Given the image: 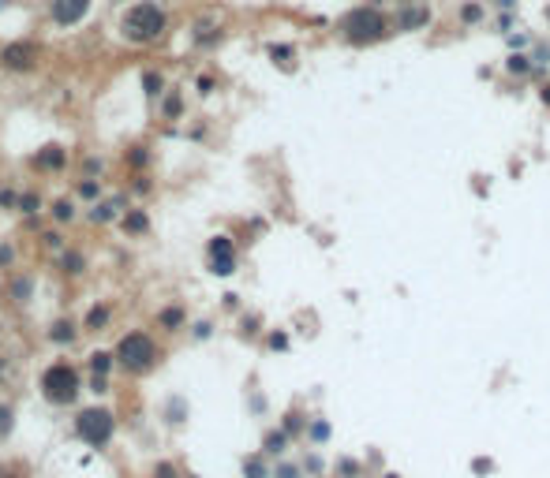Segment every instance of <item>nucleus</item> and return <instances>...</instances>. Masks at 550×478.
Returning <instances> with one entry per match:
<instances>
[{
	"label": "nucleus",
	"instance_id": "c9c22d12",
	"mask_svg": "<svg viewBox=\"0 0 550 478\" xmlns=\"http://www.w3.org/2000/svg\"><path fill=\"white\" fill-rule=\"evenodd\" d=\"M15 475H27L19 463H8V467H0V478H15Z\"/></svg>",
	"mask_w": 550,
	"mask_h": 478
},
{
	"label": "nucleus",
	"instance_id": "6e6552de",
	"mask_svg": "<svg viewBox=\"0 0 550 478\" xmlns=\"http://www.w3.org/2000/svg\"><path fill=\"white\" fill-rule=\"evenodd\" d=\"M38 60V49L30 45V41H12V45L0 49V64H4L8 71H30Z\"/></svg>",
	"mask_w": 550,
	"mask_h": 478
},
{
	"label": "nucleus",
	"instance_id": "f704fd0d",
	"mask_svg": "<svg viewBox=\"0 0 550 478\" xmlns=\"http://www.w3.org/2000/svg\"><path fill=\"white\" fill-rule=\"evenodd\" d=\"M195 90H199V94H210V90H213V79H210V75H199V79H195Z\"/></svg>",
	"mask_w": 550,
	"mask_h": 478
},
{
	"label": "nucleus",
	"instance_id": "aec40b11",
	"mask_svg": "<svg viewBox=\"0 0 550 478\" xmlns=\"http://www.w3.org/2000/svg\"><path fill=\"white\" fill-rule=\"evenodd\" d=\"M90 217H94L98 224H105V221H116V217H120V202H98V205H94V213H90Z\"/></svg>",
	"mask_w": 550,
	"mask_h": 478
},
{
	"label": "nucleus",
	"instance_id": "412c9836",
	"mask_svg": "<svg viewBox=\"0 0 550 478\" xmlns=\"http://www.w3.org/2000/svg\"><path fill=\"white\" fill-rule=\"evenodd\" d=\"M244 478H269V467L262 463V456H247V460H244Z\"/></svg>",
	"mask_w": 550,
	"mask_h": 478
},
{
	"label": "nucleus",
	"instance_id": "ea45409f",
	"mask_svg": "<svg viewBox=\"0 0 550 478\" xmlns=\"http://www.w3.org/2000/svg\"><path fill=\"white\" fill-rule=\"evenodd\" d=\"M195 336H199V340H206V336H210V325L199 321V325H195Z\"/></svg>",
	"mask_w": 550,
	"mask_h": 478
},
{
	"label": "nucleus",
	"instance_id": "2eb2a0df",
	"mask_svg": "<svg viewBox=\"0 0 550 478\" xmlns=\"http://www.w3.org/2000/svg\"><path fill=\"white\" fill-rule=\"evenodd\" d=\"M75 336H79V333H75V325H71V321H57V325H49V340H52V344H71Z\"/></svg>",
	"mask_w": 550,
	"mask_h": 478
},
{
	"label": "nucleus",
	"instance_id": "a18cd8bd",
	"mask_svg": "<svg viewBox=\"0 0 550 478\" xmlns=\"http://www.w3.org/2000/svg\"><path fill=\"white\" fill-rule=\"evenodd\" d=\"M183 478H199V475H183Z\"/></svg>",
	"mask_w": 550,
	"mask_h": 478
},
{
	"label": "nucleus",
	"instance_id": "9d476101",
	"mask_svg": "<svg viewBox=\"0 0 550 478\" xmlns=\"http://www.w3.org/2000/svg\"><path fill=\"white\" fill-rule=\"evenodd\" d=\"M397 30H416V27H427L430 23V8L427 4H404L401 12H397Z\"/></svg>",
	"mask_w": 550,
	"mask_h": 478
},
{
	"label": "nucleus",
	"instance_id": "e433bc0d",
	"mask_svg": "<svg viewBox=\"0 0 550 478\" xmlns=\"http://www.w3.org/2000/svg\"><path fill=\"white\" fill-rule=\"evenodd\" d=\"M277 478H299V467H277Z\"/></svg>",
	"mask_w": 550,
	"mask_h": 478
},
{
	"label": "nucleus",
	"instance_id": "39448f33",
	"mask_svg": "<svg viewBox=\"0 0 550 478\" xmlns=\"http://www.w3.org/2000/svg\"><path fill=\"white\" fill-rule=\"evenodd\" d=\"M75 433H79L90 449H105L116 433V415L105 407H83L79 415H75Z\"/></svg>",
	"mask_w": 550,
	"mask_h": 478
},
{
	"label": "nucleus",
	"instance_id": "bb28decb",
	"mask_svg": "<svg viewBox=\"0 0 550 478\" xmlns=\"http://www.w3.org/2000/svg\"><path fill=\"white\" fill-rule=\"evenodd\" d=\"M154 478H183V475H180V467H176V463L161 460V463L154 467Z\"/></svg>",
	"mask_w": 550,
	"mask_h": 478
},
{
	"label": "nucleus",
	"instance_id": "a19ab883",
	"mask_svg": "<svg viewBox=\"0 0 550 478\" xmlns=\"http://www.w3.org/2000/svg\"><path fill=\"white\" fill-rule=\"evenodd\" d=\"M341 471H344V475H355V471H360V467H355L352 460H341Z\"/></svg>",
	"mask_w": 550,
	"mask_h": 478
},
{
	"label": "nucleus",
	"instance_id": "473e14b6",
	"mask_svg": "<svg viewBox=\"0 0 550 478\" xmlns=\"http://www.w3.org/2000/svg\"><path fill=\"white\" fill-rule=\"evenodd\" d=\"M479 15H483V8H479V4H468L465 12H460V19H465V23H479Z\"/></svg>",
	"mask_w": 550,
	"mask_h": 478
},
{
	"label": "nucleus",
	"instance_id": "7c9ffc66",
	"mask_svg": "<svg viewBox=\"0 0 550 478\" xmlns=\"http://www.w3.org/2000/svg\"><path fill=\"white\" fill-rule=\"evenodd\" d=\"M127 161H132V168H139V165H146V161H150V150H146V146H135L132 154H127Z\"/></svg>",
	"mask_w": 550,
	"mask_h": 478
},
{
	"label": "nucleus",
	"instance_id": "72a5a7b5",
	"mask_svg": "<svg viewBox=\"0 0 550 478\" xmlns=\"http://www.w3.org/2000/svg\"><path fill=\"white\" fill-rule=\"evenodd\" d=\"M269 347H274V352H285V347H288V336H285V333H269Z\"/></svg>",
	"mask_w": 550,
	"mask_h": 478
},
{
	"label": "nucleus",
	"instance_id": "6ab92c4d",
	"mask_svg": "<svg viewBox=\"0 0 550 478\" xmlns=\"http://www.w3.org/2000/svg\"><path fill=\"white\" fill-rule=\"evenodd\" d=\"M143 90H146V97H157L161 90H165V79H161V71H154V68L143 71Z\"/></svg>",
	"mask_w": 550,
	"mask_h": 478
},
{
	"label": "nucleus",
	"instance_id": "393cba45",
	"mask_svg": "<svg viewBox=\"0 0 550 478\" xmlns=\"http://www.w3.org/2000/svg\"><path fill=\"white\" fill-rule=\"evenodd\" d=\"M505 68H509L513 75H528V71H532V60H528V57H516V52H513V57L505 60Z\"/></svg>",
	"mask_w": 550,
	"mask_h": 478
},
{
	"label": "nucleus",
	"instance_id": "c03bdc74",
	"mask_svg": "<svg viewBox=\"0 0 550 478\" xmlns=\"http://www.w3.org/2000/svg\"><path fill=\"white\" fill-rule=\"evenodd\" d=\"M0 374H4V355H0Z\"/></svg>",
	"mask_w": 550,
	"mask_h": 478
},
{
	"label": "nucleus",
	"instance_id": "4be33fe9",
	"mask_svg": "<svg viewBox=\"0 0 550 478\" xmlns=\"http://www.w3.org/2000/svg\"><path fill=\"white\" fill-rule=\"evenodd\" d=\"M12 430H15V407L0 400V441H4V437H8V433H12Z\"/></svg>",
	"mask_w": 550,
	"mask_h": 478
},
{
	"label": "nucleus",
	"instance_id": "4468645a",
	"mask_svg": "<svg viewBox=\"0 0 550 478\" xmlns=\"http://www.w3.org/2000/svg\"><path fill=\"white\" fill-rule=\"evenodd\" d=\"M183 318H188L183 307H165V310L157 314V325H161V329H169V333H176L180 325H183Z\"/></svg>",
	"mask_w": 550,
	"mask_h": 478
},
{
	"label": "nucleus",
	"instance_id": "cd10ccee",
	"mask_svg": "<svg viewBox=\"0 0 550 478\" xmlns=\"http://www.w3.org/2000/svg\"><path fill=\"white\" fill-rule=\"evenodd\" d=\"M38 205H41V198H38L34 191L19 194V210H23V213H38Z\"/></svg>",
	"mask_w": 550,
	"mask_h": 478
},
{
	"label": "nucleus",
	"instance_id": "de8ad7c7",
	"mask_svg": "<svg viewBox=\"0 0 550 478\" xmlns=\"http://www.w3.org/2000/svg\"><path fill=\"white\" fill-rule=\"evenodd\" d=\"M547 19H550V8H547Z\"/></svg>",
	"mask_w": 550,
	"mask_h": 478
},
{
	"label": "nucleus",
	"instance_id": "37998d69",
	"mask_svg": "<svg viewBox=\"0 0 550 478\" xmlns=\"http://www.w3.org/2000/svg\"><path fill=\"white\" fill-rule=\"evenodd\" d=\"M498 4H502V8H509V4H513V0H498Z\"/></svg>",
	"mask_w": 550,
	"mask_h": 478
},
{
	"label": "nucleus",
	"instance_id": "58836bf2",
	"mask_svg": "<svg viewBox=\"0 0 550 478\" xmlns=\"http://www.w3.org/2000/svg\"><path fill=\"white\" fill-rule=\"evenodd\" d=\"M94 393H109V377H94Z\"/></svg>",
	"mask_w": 550,
	"mask_h": 478
},
{
	"label": "nucleus",
	"instance_id": "f257e3e1",
	"mask_svg": "<svg viewBox=\"0 0 550 478\" xmlns=\"http://www.w3.org/2000/svg\"><path fill=\"white\" fill-rule=\"evenodd\" d=\"M120 30H124V38L132 41V45H150V41H157L169 30V15H165L161 4H154V0H139V4L127 8Z\"/></svg>",
	"mask_w": 550,
	"mask_h": 478
},
{
	"label": "nucleus",
	"instance_id": "f8f14e48",
	"mask_svg": "<svg viewBox=\"0 0 550 478\" xmlns=\"http://www.w3.org/2000/svg\"><path fill=\"white\" fill-rule=\"evenodd\" d=\"M109 318H113V307L109 303H98L90 314H86V321H83V329H90V333H101L105 325H109Z\"/></svg>",
	"mask_w": 550,
	"mask_h": 478
},
{
	"label": "nucleus",
	"instance_id": "f3484780",
	"mask_svg": "<svg viewBox=\"0 0 550 478\" xmlns=\"http://www.w3.org/2000/svg\"><path fill=\"white\" fill-rule=\"evenodd\" d=\"M60 266H64V273L68 277H79V273H86V258L79 254V251H68L60 258Z\"/></svg>",
	"mask_w": 550,
	"mask_h": 478
},
{
	"label": "nucleus",
	"instance_id": "dca6fc26",
	"mask_svg": "<svg viewBox=\"0 0 550 478\" xmlns=\"http://www.w3.org/2000/svg\"><path fill=\"white\" fill-rule=\"evenodd\" d=\"M262 449H266L269 456H281V452L288 449V433H285V430H269V433H266V444H262Z\"/></svg>",
	"mask_w": 550,
	"mask_h": 478
},
{
	"label": "nucleus",
	"instance_id": "c756f323",
	"mask_svg": "<svg viewBox=\"0 0 550 478\" xmlns=\"http://www.w3.org/2000/svg\"><path fill=\"white\" fill-rule=\"evenodd\" d=\"M307 433H311V441H326V437H330V422L315 419V422H311V430H307Z\"/></svg>",
	"mask_w": 550,
	"mask_h": 478
},
{
	"label": "nucleus",
	"instance_id": "20e7f679",
	"mask_svg": "<svg viewBox=\"0 0 550 478\" xmlns=\"http://www.w3.org/2000/svg\"><path fill=\"white\" fill-rule=\"evenodd\" d=\"M386 34H390V23L382 19L379 8L360 4L341 19V38L352 41V45H374V41H382Z\"/></svg>",
	"mask_w": 550,
	"mask_h": 478
},
{
	"label": "nucleus",
	"instance_id": "79ce46f5",
	"mask_svg": "<svg viewBox=\"0 0 550 478\" xmlns=\"http://www.w3.org/2000/svg\"><path fill=\"white\" fill-rule=\"evenodd\" d=\"M539 97H543V105H550V82L543 86V90H539Z\"/></svg>",
	"mask_w": 550,
	"mask_h": 478
},
{
	"label": "nucleus",
	"instance_id": "a211bd4d",
	"mask_svg": "<svg viewBox=\"0 0 550 478\" xmlns=\"http://www.w3.org/2000/svg\"><path fill=\"white\" fill-rule=\"evenodd\" d=\"M180 113H183V97H180L176 90H169L165 101H161V116H165V120H176Z\"/></svg>",
	"mask_w": 550,
	"mask_h": 478
},
{
	"label": "nucleus",
	"instance_id": "49530a36",
	"mask_svg": "<svg viewBox=\"0 0 550 478\" xmlns=\"http://www.w3.org/2000/svg\"><path fill=\"white\" fill-rule=\"evenodd\" d=\"M386 478H397V475H386Z\"/></svg>",
	"mask_w": 550,
	"mask_h": 478
},
{
	"label": "nucleus",
	"instance_id": "f03ea898",
	"mask_svg": "<svg viewBox=\"0 0 550 478\" xmlns=\"http://www.w3.org/2000/svg\"><path fill=\"white\" fill-rule=\"evenodd\" d=\"M83 393V377L71 363H49L41 370V396L49 400L52 407H71Z\"/></svg>",
	"mask_w": 550,
	"mask_h": 478
},
{
	"label": "nucleus",
	"instance_id": "0eeeda50",
	"mask_svg": "<svg viewBox=\"0 0 550 478\" xmlns=\"http://www.w3.org/2000/svg\"><path fill=\"white\" fill-rule=\"evenodd\" d=\"M94 0H49V19L57 27H75L83 23L86 12H90Z\"/></svg>",
	"mask_w": 550,
	"mask_h": 478
},
{
	"label": "nucleus",
	"instance_id": "7ed1b4c3",
	"mask_svg": "<svg viewBox=\"0 0 550 478\" xmlns=\"http://www.w3.org/2000/svg\"><path fill=\"white\" fill-rule=\"evenodd\" d=\"M113 355H116V366H120V370L146 374V370H154V363H157V344L150 340L143 329H132V333H124L120 340H116Z\"/></svg>",
	"mask_w": 550,
	"mask_h": 478
},
{
	"label": "nucleus",
	"instance_id": "5701e85b",
	"mask_svg": "<svg viewBox=\"0 0 550 478\" xmlns=\"http://www.w3.org/2000/svg\"><path fill=\"white\" fill-rule=\"evenodd\" d=\"M30 291H34L30 277H15V280H12V299H15V303H27V299H30Z\"/></svg>",
	"mask_w": 550,
	"mask_h": 478
},
{
	"label": "nucleus",
	"instance_id": "2f4dec72",
	"mask_svg": "<svg viewBox=\"0 0 550 478\" xmlns=\"http://www.w3.org/2000/svg\"><path fill=\"white\" fill-rule=\"evenodd\" d=\"M41 247H49V251H60V232H41Z\"/></svg>",
	"mask_w": 550,
	"mask_h": 478
},
{
	"label": "nucleus",
	"instance_id": "4c0bfd02",
	"mask_svg": "<svg viewBox=\"0 0 550 478\" xmlns=\"http://www.w3.org/2000/svg\"><path fill=\"white\" fill-rule=\"evenodd\" d=\"M132 187H135V194H146V191H150V180H146V176H135Z\"/></svg>",
	"mask_w": 550,
	"mask_h": 478
},
{
	"label": "nucleus",
	"instance_id": "1a4fd4ad",
	"mask_svg": "<svg viewBox=\"0 0 550 478\" xmlns=\"http://www.w3.org/2000/svg\"><path fill=\"white\" fill-rule=\"evenodd\" d=\"M34 168L38 172H64V168H68V150L57 146V143L41 146L38 154H34Z\"/></svg>",
	"mask_w": 550,
	"mask_h": 478
},
{
	"label": "nucleus",
	"instance_id": "c85d7f7f",
	"mask_svg": "<svg viewBox=\"0 0 550 478\" xmlns=\"http://www.w3.org/2000/svg\"><path fill=\"white\" fill-rule=\"evenodd\" d=\"M98 191H101V187H98V180H83V183H79V198H86V202L98 198Z\"/></svg>",
	"mask_w": 550,
	"mask_h": 478
},
{
	"label": "nucleus",
	"instance_id": "b1692460",
	"mask_svg": "<svg viewBox=\"0 0 550 478\" xmlns=\"http://www.w3.org/2000/svg\"><path fill=\"white\" fill-rule=\"evenodd\" d=\"M49 213H52V217H57V221H60V224H68V221H71V217H75V205H71L68 198H57V202H52V210H49Z\"/></svg>",
	"mask_w": 550,
	"mask_h": 478
},
{
	"label": "nucleus",
	"instance_id": "423d86ee",
	"mask_svg": "<svg viewBox=\"0 0 550 478\" xmlns=\"http://www.w3.org/2000/svg\"><path fill=\"white\" fill-rule=\"evenodd\" d=\"M206 258H210V273H218V277L236 273V247L229 236H213L206 243Z\"/></svg>",
	"mask_w": 550,
	"mask_h": 478
},
{
	"label": "nucleus",
	"instance_id": "9b49d317",
	"mask_svg": "<svg viewBox=\"0 0 550 478\" xmlns=\"http://www.w3.org/2000/svg\"><path fill=\"white\" fill-rule=\"evenodd\" d=\"M120 224H124L127 236H146L150 232V213L146 210H127Z\"/></svg>",
	"mask_w": 550,
	"mask_h": 478
},
{
	"label": "nucleus",
	"instance_id": "a878e982",
	"mask_svg": "<svg viewBox=\"0 0 550 478\" xmlns=\"http://www.w3.org/2000/svg\"><path fill=\"white\" fill-rule=\"evenodd\" d=\"M269 57H274L277 64H285V68H288V64L296 60V52L288 49V45H269Z\"/></svg>",
	"mask_w": 550,
	"mask_h": 478
},
{
	"label": "nucleus",
	"instance_id": "ddd939ff",
	"mask_svg": "<svg viewBox=\"0 0 550 478\" xmlns=\"http://www.w3.org/2000/svg\"><path fill=\"white\" fill-rule=\"evenodd\" d=\"M86 366H90V374H94V377H109V374H113V366H116V355H113V352H94Z\"/></svg>",
	"mask_w": 550,
	"mask_h": 478
}]
</instances>
